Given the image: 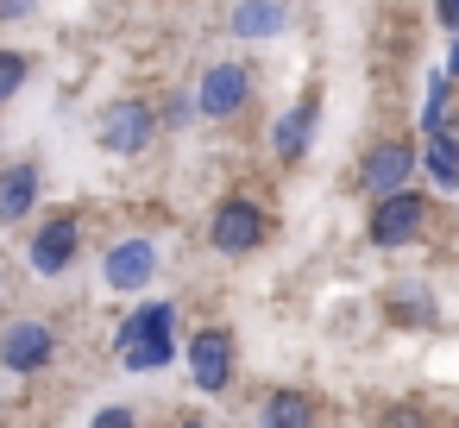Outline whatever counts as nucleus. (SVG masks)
<instances>
[{
  "instance_id": "obj_1",
  "label": "nucleus",
  "mask_w": 459,
  "mask_h": 428,
  "mask_svg": "<svg viewBox=\"0 0 459 428\" xmlns=\"http://www.w3.org/2000/svg\"><path fill=\"white\" fill-rule=\"evenodd\" d=\"M114 353H120L126 371H164V365L183 353V340H177V309H170L164 296H158V302H139V309L120 321Z\"/></svg>"
},
{
  "instance_id": "obj_2",
  "label": "nucleus",
  "mask_w": 459,
  "mask_h": 428,
  "mask_svg": "<svg viewBox=\"0 0 459 428\" xmlns=\"http://www.w3.org/2000/svg\"><path fill=\"white\" fill-rule=\"evenodd\" d=\"M271 240V208L252 202V196H221L214 214H208V246L221 258H246Z\"/></svg>"
},
{
  "instance_id": "obj_3",
  "label": "nucleus",
  "mask_w": 459,
  "mask_h": 428,
  "mask_svg": "<svg viewBox=\"0 0 459 428\" xmlns=\"http://www.w3.org/2000/svg\"><path fill=\"white\" fill-rule=\"evenodd\" d=\"M258 95V70L246 64V57H227V64H208L202 70V83H195V114L202 120H233V114H246V101Z\"/></svg>"
},
{
  "instance_id": "obj_4",
  "label": "nucleus",
  "mask_w": 459,
  "mask_h": 428,
  "mask_svg": "<svg viewBox=\"0 0 459 428\" xmlns=\"http://www.w3.org/2000/svg\"><path fill=\"white\" fill-rule=\"evenodd\" d=\"M152 139H158V108H152V101H139V95L108 101V108H101V120H95V145H101L108 158H139Z\"/></svg>"
},
{
  "instance_id": "obj_5",
  "label": "nucleus",
  "mask_w": 459,
  "mask_h": 428,
  "mask_svg": "<svg viewBox=\"0 0 459 428\" xmlns=\"http://www.w3.org/2000/svg\"><path fill=\"white\" fill-rule=\"evenodd\" d=\"M428 233V196L421 189H390V196H371V221H365V240L377 252H396L409 240Z\"/></svg>"
},
{
  "instance_id": "obj_6",
  "label": "nucleus",
  "mask_w": 459,
  "mask_h": 428,
  "mask_svg": "<svg viewBox=\"0 0 459 428\" xmlns=\"http://www.w3.org/2000/svg\"><path fill=\"white\" fill-rule=\"evenodd\" d=\"M51 359H57V328L45 315H13L7 328H0V371L39 378Z\"/></svg>"
},
{
  "instance_id": "obj_7",
  "label": "nucleus",
  "mask_w": 459,
  "mask_h": 428,
  "mask_svg": "<svg viewBox=\"0 0 459 428\" xmlns=\"http://www.w3.org/2000/svg\"><path fill=\"white\" fill-rule=\"evenodd\" d=\"M76 252H82V214H70V208L45 214V221L32 227V240H26V265H32L39 277H64V271L76 265Z\"/></svg>"
},
{
  "instance_id": "obj_8",
  "label": "nucleus",
  "mask_w": 459,
  "mask_h": 428,
  "mask_svg": "<svg viewBox=\"0 0 459 428\" xmlns=\"http://www.w3.org/2000/svg\"><path fill=\"white\" fill-rule=\"evenodd\" d=\"M101 284H108L114 296H139V290H152V284H158V240H145V233L114 240L108 258H101Z\"/></svg>"
},
{
  "instance_id": "obj_9",
  "label": "nucleus",
  "mask_w": 459,
  "mask_h": 428,
  "mask_svg": "<svg viewBox=\"0 0 459 428\" xmlns=\"http://www.w3.org/2000/svg\"><path fill=\"white\" fill-rule=\"evenodd\" d=\"M183 359H189L195 390H208V397H221L233 384V371H239V353H233V334L227 328H195L183 340Z\"/></svg>"
},
{
  "instance_id": "obj_10",
  "label": "nucleus",
  "mask_w": 459,
  "mask_h": 428,
  "mask_svg": "<svg viewBox=\"0 0 459 428\" xmlns=\"http://www.w3.org/2000/svg\"><path fill=\"white\" fill-rule=\"evenodd\" d=\"M421 170V145L409 139H377L365 158H359V189L365 196H390V189H409Z\"/></svg>"
},
{
  "instance_id": "obj_11",
  "label": "nucleus",
  "mask_w": 459,
  "mask_h": 428,
  "mask_svg": "<svg viewBox=\"0 0 459 428\" xmlns=\"http://www.w3.org/2000/svg\"><path fill=\"white\" fill-rule=\"evenodd\" d=\"M39 196H45V170H39L32 158H13L7 170H0V227H20V221H32Z\"/></svg>"
},
{
  "instance_id": "obj_12",
  "label": "nucleus",
  "mask_w": 459,
  "mask_h": 428,
  "mask_svg": "<svg viewBox=\"0 0 459 428\" xmlns=\"http://www.w3.org/2000/svg\"><path fill=\"white\" fill-rule=\"evenodd\" d=\"M315 120H321V101H315V95H302L290 114H277V127H271V152H277V164H302V158H308V145H315Z\"/></svg>"
},
{
  "instance_id": "obj_13",
  "label": "nucleus",
  "mask_w": 459,
  "mask_h": 428,
  "mask_svg": "<svg viewBox=\"0 0 459 428\" xmlns=\"http://www.w3.org/2000/svg\"><path fill=\"white\" fill-rule=\"evenodd\" d=\"M283 0H239V7L227 13V32L239 45H264V39H283Z\"/></svg>"
},
{
  "instance_id": "obj_14",
  "label": "nucleus",
  "mask_w": 459,
  "mask_h": 428,
  "mask_svg": "<svg viewBox=\"0 0 459 428\" xmlns=\"http://www.w3.org/2000/svg\"><path fill=\"white\" fill-rule=\"evenodd\" d=\"M421 170L434 177V189L459 196V133H453V127L428 133V145H421Z\"/></svg>"
},
{
  "instance_id": "obj_15",
  "label": "nucleus",
  "mask_w": 459,
  "mask_h": 428,
  "mask_svg": "<svg viewBox=\"0 0 459 428\" xmlns=\"http://www.w3.org/2000/svg\"><path fill=\"white\" fill-rule=\"evenodd\" d=\"M258 422H271V428H308L315 422V397L308 390H271L258 403Z\"/></svg>"
},
{
  "instance_id": "obj_16",
  "label": "nucleus",
  "mask_w": 459,
  "mask_h": 428,
  "mask_svg": "<svg viewBox=\"0 0 459 428\" xmlns=\"http://www.w3.org/2000/svg\"><path fill=\"white\" fill-rule=\"evenodd\" d=\"M440 127H453V76L446 70L428 76V101H421V133H440Z\"/></svg>"
},
{
  "instance_id": "obj_17",
  "label": "nucleus",
  "mask_w": 459,
  "mask_h": 428,
  "mask_svg": "<svg viewBox=\"0 0 459 428\" xmlns=\"http://www.w3.org/2000/svg\"><path fill=\"white\" fill-rule=\"evenodd\" d=\"M390 315H396V321H428V315H434L428 284H390Z\"/></svg>"
},
{
  "instance_id": "obj_18",
  "label": "nucleus",
  "mask_w": 459,
  "mask_h": 428,
  "mask_svg": "<svg viewBox=\"0 0 459 428\" xmlns=\"http://www.w3.org/2000/svg\"><path fill=\"white\" fill-rule=\"evenodd\" d=\"M26 76H32V57L26 51H7V45H0V108H7L20 89H26Z\"/></svg>"
},
{
  "instance_id": "obj_19",
  "label": "nucleus",
  "mask_w": 459,
  "mask_h": 428,
  "mask_svg": "<svg viewBox=\"0 0 459 428\" xmlns=\"http://www.w3.org/2000/svg\"><path fill=\"white\" fill-rule=\"evenodd\" d=\"M32 13H39V0H0V26H20Z\"/></svg>"
},
{
  "instance_id": "obj_20",
  "label": "nucleus",
  "mask_w": 459,
  "mask_h": 428,
  "mask_svg": "<svg viewBox=\"0 0 459 428\" xmlns=\"http://www.w3.org/2000/svg\"><path fill=\"white\" fill-rule=\"evenodd\" d=\"M120 422H133V409H126V403H108V409H95V428H120Z\"/></svg>"
},
{
  "instance_id": "obj_21",
  "label": "nucleus",
  "mask_w": 459,
  "mask_h": 428,
  "mask_svg": "<svg viewBox=\"0 0 459 428\" xmlns=\"http://www.w3.org/2000/svg\"><path fill=\"white\" fill-rule=\"evenodd\" d=\"M434 20H440L446 32H459V0H434Z\"/></svg>"
},
{
  "instance_id": "obj_22",
  "label": "nucleus",
  "mask_w": 459,
  "mask_h": 428,
  "mask_svg": "<svg viewBox=\"0 0 459 428\" xmlns=\"http://www.w3.org/2000/svg\"><path fill=\"white\" fill-rule=\"evenodd\" d=\"M189 114H195V101H183V95H177V101H170V108H164V120H170V127H183V120H189Z\"/></svg>"
},
{
  "instance_id": "obj_23",
  "label": "nucleus",
  "mask_w": 459,
  "mask_h": 428,
  "mask_svg": "<svg viewBox=\"0 0 459 428\" xmlns=\"http://www.w3.org/2000/svg\"><path fill=\"white\" fill-rule=\"evenodd\" d=\"M446 76L459 83V32H453V51H446Z\"/></svg>"
},
{
  "instance_id": "obj_24",
  "label": "nucleus",
  "mask_w": 459,
  "mask_h": 428,
  "mask_svg": "<svg viewBox=\"0 0 459 428\" xmlns=\"http://www.w3.org/2000/svg\"><path fill=\"white\" fill-rule=\"evenodd\" d=\"M0 290H7V277H0Z\"/></svg>"
}]
</instances>
